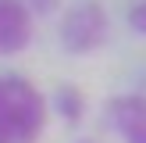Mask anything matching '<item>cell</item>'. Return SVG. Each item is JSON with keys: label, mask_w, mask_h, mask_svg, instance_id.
I'll return each instance as SVG.
<instances>
[]
</instances>
